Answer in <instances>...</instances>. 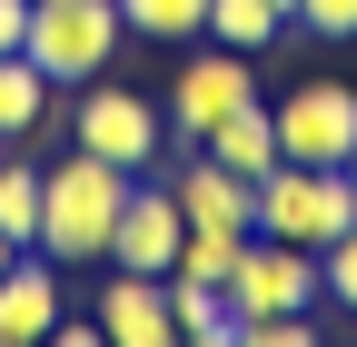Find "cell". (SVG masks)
I'll use <instances>...</instances> for the list:
<instances>
[{
  "label": "cell",
  "instance_id": "cell-2",
  "mask_svg": "<svg viewBox=\"0 0 357 347\" xmlns=\"http://www.w3.org/2000/svg\"><path fill=\"white\" fill-rule=\"evenodd\" d=\"M119 40H129V20H119V0H30V30H20V50L60 79V90H79V79H100L109 60H119Z\"/></svg>",
  "mask_w": 357,
  "mask_h": 347
},
{
  "label": "cell",
  "instance_id": "cell-24",
  "mask_svg": "<svg viewBox=\"0 0 357 347\" xmlns=\"http://www.w3.org/2000/svg\"><path fill=\"white\" fill-rule=\"evenodd\" d=\"M10 149H20V139H0V159H10Z\"/></svg>",
  "mask_w": 357,
  "mask_h": 347
},
{
  "label": "cell",
  "instance_id": "cell-12",
  "mask_svg": "<svg viewBox=\"0 0 357 347\" xmlns=\"http://www.w3.org/2000/svg\"><path fill=\"white\" fill-rule=\"evenodd\" d=\"M199 149H208L218 169H238V179H268V169H278V119H268V100H248V109L218 119Z\"/></svg>",
  "mask_w": 357,
  "mask_h": 347
},
{
  "label": "cell",
  "instance_id": "cell-18",
  "mask_svg": "<svg viewBox=\"0 0 357 347\" xmlns=\"http://www.w3.org/2000/svg\"><path fill=\"white\" fill-rule=\"evenodd\" d=\"M40 179H50V169H40V159H0V238H10V248H40Z\"/></svg>",
  "mask_w": 357,
  "mask_h": 347
},
{
  "label": "cell",
  "instance_id": "cell-17",
  "mask_svg": "<svg viewBox=\"0 0 357 347\" xmlns=\"http://www.w3.org/2000/svg\"><path fill=\"white\" fill-rule=\"evenodd\" d=\"M258 229H229V219H199L189 238H178V258H169V278H208V288H229V268H238V248H248Z\"/></svg>",
  "mask_w": 357,
  "mask_h": 347
},
{
  "label": "cell",
  "instance_id": "cell-1",
  "mask_svg": "<svg viewBox=\"0 0 357 347\" xmlns=\"http://www.w3.org/2000/svg\"><path fill=\"white\" fill-rule=\"evenodd\" d=\"M129 179H139V169H119L100 149H70L50 179H40V258H60V268H109V229L129 208Z\"/></svg>",
  "mask_w": 357,
  "mask_h": 347
},
{
  "label": "cell",
  "instance_id": "cell-14",
  "mask_svg": "<svg viewBox=\"0 0 357 347\" xmlns=\"http://www.w3.org/2000/svg\"><path fill=\"white\" fill-rule=\"evenodd\" d=\"M50 90H60V79L40 70L30 50H0V139H40V119H50Z\"/></svg>",
  "mask_w": 357,
  "mask_h": 347
},
{
  "label": "cell",
  "instance_id": "cell-10",
  "mask_svg": "<svg viewBox=\"0 0 357 347\" xmlns=\"http://www.w3.org/2000/svg\"><path fill=\"white\" fill-rule=\"evenodd\" d=\"M89 318H100L109 347H169V278H149V268H109Z\"/></svg>",
  "mask_w": 357,
  "mask_h": 347
},
{
  "label": "cell",
  "instance_id": "cell-5",
  "mask_svg": "<svg viewBox=\"0 0 357 347\" xmlns=\"http://www.w3.org/2000/svg\"><path fill=\"white\" fill-rule=\"evenodd\" d=\"M258 100V50H229V40H199V60H178V79H169V129H178V139H208V129L218 119H229V109H248Z\"/></svg>",
  "mask_w": 357,
  "mask_h": 347
},
{
  "label": "cell",
  "instance_id": "cell-4",
  "mask_svg": "<svg viewBox=\"0 0 357 347\" xmlns=\"http://www.w3.org/2000/svg\"><path fill=\"white\" fill-rule=\"evenodd\" d=\"M70 139H79V149H100V159H119V169H149L159 139H169V109L100 70V79H79V100H70Z\"/></svg>",
  "mask_w": 357,
  "mask_h": 347
},
{
  "label": "cell",
  "instance_id": "cell-25",
  "mask_svg": "<svg viewBox=\"0 0 357 347\" xmlns=\"http://www.w3.org/2000/svg\"><path fill=\"white\" fill-rule=\"evenodd\" d=\"M347 179H357V149H347Z\"/></svg>",
  "mask_w": 357,
  "mask_h": 347
},
{
  "label": "cell",
  "instance_id": "cell-16",
  "mask_svg": "<svg viewBox=\"0 0 357 347\" xmlns=\"http://www.w3.org/2000/svg\"><path fill=\"white\" fill-rule=\"evenodd\" d=\"M129 40H159V50H199L208 40V0H119Z\"/></svg>",
  "mask_w": 357,
  "mask_h": 347
},
{
  "label": "cell",
  "instance_id": "cell-6",
  "mask_svg": "<svg viewBox=\"0 0 357 347\" xmlns=\"http://www.w3.org/2000/svg\"><path fill=\"white\" fill-rule=\"evenodd\" d=\"M229 308H238V327H248V318H298V308H318V248L258 229V238L238 248V268H229Z\"/></svg>",
  "mask_w": 357,
  "mask_h": 347
},
{
  "label": "cell",
  "instance_id": "cell-19",
  "mask_svg": "<svg viewBox=\"0 0 357 347\" xmlns=\"http://www.w3.org/2000/svg\"><path fill=\"white\" fill-rule=\"evenodd\" d=\"M318 298H337V308H347V318H357V229H347V238H328V248H318Z\"/></svg>",
  "mask_w": 357,
  "mask_h": 347
},
{
  "label": "cell",
  "instance_id": "cell-22",
  "mask_svg": "<svg viewBox=\"0 0 357 347\" xmlns=\"http://www.w3.org/2000/svg\"><path fill=\"white\" fill-rule=\"evenodd\" d=\"M20 30H30V0H0V50H20Z\"/></svg>",
  "mask_w": 357,
  "mask_h": 347
},
{
  "label": "cell",
  "instance_id": "cell-20",
  "mask_svg": "<svg viewBox=\"0 0 357 347\" xmlns=\"http://www.w3.org/2000/svg\"><path fill=\"white\" fill-rule=\"evenodd\" d=\"M298 30L307 40H357V0H298Z\"/></svg>",
  "mask_w": 357,
  "mask_h": 347
},
{
  "label": "cell",
  "instance_id": "cell-3",
  "mask_svg": "<svg viewBox=\"0 0 357 347\" xmlns=\"http://www.w3.org/2000/svg\"><path fill=\"white\" fill-rule=\"evenodd\" d=\"M258 229H268V238H298V248H328V238L357 229V179H347V169H298V159H278V169L258 179Z\"/></svg>",
  "mask_w": 357,
  "mask_h": 347
},
{
  "label": "cell",
  "instance_id": "cell-8",
  "mask_svg": "<svg viewBox=\"0 0 357 347\" xmlns=\"http://www.w3.org/2000/svg\"><path fill=\"white\" fill-rule=\"evenodd\" d=\"M178 238H189V208H178V189L139 169V179H129V208H119V229H109V268H149V278H169Z\"/></svg>",
  "mask_w": 357,
  "mask_h": 347
},
{
  "label": "cell",
  "instance_id": "cell-23",
  "mask_svg": "<svg viewBox=\"0 0 357 347\" xmlns=\"http://www.w3.org/2000/svg\"><path fill=\"white\" fill-rule=\"evenodd\" d=\"M10 258H20V248H10V238H0V268H10Z\"/></svg>",
  "mask_w": 357,
  "mask_h": 347
},
{
  "label": "cell",
  "instance_id": "cell-15",
  "mask_svg": "<svg viewBox=\"0 0 357 347\" xmlns=\"http://www.w3.org/2000/svg\"><path fill=\"white\" fill-rule=\"evenodd\" d=\"M298 20L288 0H208V40H229V50H278Z\"/></svg>",
  "mask_w": 357,
  "mask_h": 347
},
{
  "label": "cell",
  "instance_id": "cell-9",
  "mask_svg": "<svg viewBox=\"0 0 357 347\" xmlns=\"http://www.w3.org/2000/svg\"><path fill=\"white\" fill-rule=\"evenodd\" d=\"M60 258H40V248H20L10 268H0V347H50V327H60Z\"/></svg>",
  "mask_w": 357,
  "mask_h": 347
},
{
  "label": "cell",
  "instance_id": "cell-11",
  "mask_svg": "<svg viewBox=\"0 0 357 347\" xmlns=\"http://www.w3.org/2000/svg\"><path fill=\"white\" fill-rule=\"evenodd\" d=\"M169 189H178V208H189V229L199 219H229V229H258V179H238V169H218L208 149H189L169 169Z\"/></svg>",
  "mask_w": 357,
  "mask_h": 347
},
{
  "label": "cell",
  "instance_id": "cell-7",
  "mask_svg": "<svg viewBox=\"0 0 357 347\" xmlns=\"http://www.w3.org/2000/svg\"><path fill=\"white\" fill-rule=\"evenodd\" d=\"M268 119H278V159H298V169H347V149H357V90L347 79H298Z\"/></svg>",
  "mask_w": 357,
  "mask_h": 347
},
{
  "label": "cell",
  "instance_id": "cell-21",
  "mask_svg": "<svg viewBox=\"0 0 357 347\" xmlns=\"http://www.w3.org/2000/svg\"><path fill=\"white\" fill-rule=\"evenodd\" d=\"M307 337H318L307 308H298V318H248V327H238V347H307Z\"/></svg>",
  "mask_w": 357,
  "mask_h": 347
},
{
  "label": "cell",
  "instance_id": "cell-13",
  "mask_svg": "<svg viewBox=\"0 0 357 347\" xmlns=\"http://www.w3.org/2000/svg\"><path fill=\"white\" fill-rule=\"evenodd\" d=\"M169 337L178 347H238V308L208 278H169Z\"/></svg>",
  "mask_w": 357,
  "mask_h": 347
}]
</instances>
